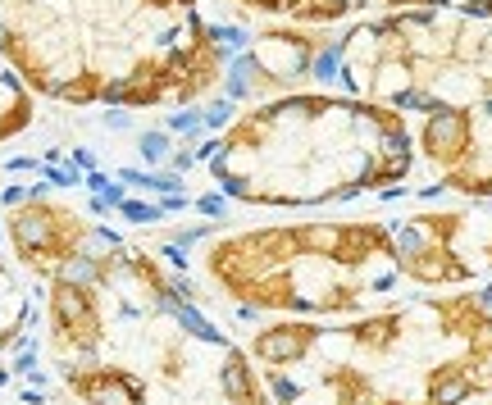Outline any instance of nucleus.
Listing matches in <instances>:
<instances>
[{
    "instance_id": "13",
    "label": "nucleus",
    "mask_w": 492,
    "mask_h": 405,
    "mask_svg": "<svg viewBox=\"0 0 492 405\" xmlns=\"http://www.w3.org/2000/svg\"><path fill=\"white\" fill-rule=\"evenodd\" d=\"M374 9H451V14L492 18V0H374Z\"/></svg>"
},
{
    "instance_id": "5",
    "label": "nucleus",
    "mask_w": 492,
    "mask_h": 405,
    "mask_svg": "<svg viewBox=\"0 0 492 405\" xmlns=\"http://www.w3.org/2000/svg\"><path fill=\"white\" fill-rule=\"evenodd\" d=\"M164 264L233 337L274 319H351L406 296L392 219L379 214L196 228Z\"/></svg>"
},
{
    "instance_id": "16",
    "label": "nucleus",
    "mask_w": 492,
    "mask_h": 405,
    "mask_svg": "<svg viewBox=\"0 0 492 405\" xmlns=\"http://www.w3.org/2000/svg\"><path fill=\"white\" fill-rule=\"evenodd\" d=\"M488 292H492V283H488Z\"/></svg>"
},
{
    "instance_id": "10",
    "label": "nucleus",
    "mask_w": 492,
    "mask_h": 405,
    "mask_svg": "<svg viewBox=\"0 0 492 405\" xmlns=\"http://www.w3.org/2000/svg\"><path fill=\"white\" fill-rule=\"evenodd\" d=\"M237 18H256L265 27H296V32H328L365 18L374 0H224Z\"/></svg>"
},
{
    "instance_id": "7",
    "label": "nucleus",
    "mask_w": 492,
    "mask_h": 405,
    "mask_svg": "<svg viewBox=\"0 0 492 405\" xmlns=\"http://www.w3.org/2000/svg\"><path fill=\"white\" fill-rule=\"evenodd\" d=\"M406 292H460L492 283V205H433L392 219Z\"/></svg>"
},
{
    "instance_id": "8",
    "label": "nucleus",
    "mask_w": 492,
    "mask_h": 405,
    "mask_svg": "<svg viewBox=\"0 0 492 405\" xmlns=\"http://www.w3.org/2000/svg\"><path fill=\"white\" fill-rule=\"evenodd\" d=\"M415 164L433 191L492 205V101L415 119Z\"/></svg>"
},
{
    "instance_id": "14",
    "label": "nucleus",
    "mask_w": 492,
    "mask_h": 405,
    "mask_svg": "<svg viewBox=\"0 0 492 405\" xmlns=\"http://www.w3.org/2000/svg\"><path fill=\"white\" fill-rule=\"evenodd\" d=\"M18 405H64V401H18Z\"/></svg>"
},
{
    "instance_id": "3",
    "label": "nucleus",
    "mask_w": 492,
    "mask_h": 405,
    "mask_svg": "<svg viewBox=\"0 0 492 405\" xmlns=\"http://www.w3.org/2000/svg\"><path fill=\"white\" fill-rule=\"evenodd\" d=\"M0 60L37 101L191 110L233 82L206 0H0Z\"/></svg>"
},
{
    "instance_id": "12",
    "label": "nucleus",
    "mask_w": 492,
    "mask_h": 405,
    "mask_svg": "<svg viewBox=\"0 0 492 405\" xmlns=\"http://www.w3.org/2000/svg\"><path fill=\"white\" fill-rule=\"evenodd\" d=\"M37 119V96L9 73V64L0 60V146L14 141L18 132H27Z\"/></svg>"
},
{
    "instance_id": "6",
    "label": "nucleus",
    "mask_w": 492,
    "mask_h": 405,
    "mask_svg": "<svg viewBox=\"0 0 492 405\" xmlns=\"http://www.w3.org/2000/svg\"><path fill=\"white\" fill-rule=\"evenodd\" d=\"M305 86H333L420 119L492 101V18L451 9H370L310 32Z\"/></svg>"
},
{
    "instance_id": "9",
    "label": "nucleus",
    "mask_w": 492,
    "mask_h": 405,
    "mask_svg": "<svg viewBox=\"0 0 492 405\" xmlns=\"http://www.w3.org/2000/svg\"><path fill=\"white\" fill-rule=\"evenodd\" d=\"M96 233H101V224L92 214H82L69 196H55V191H27L0 214V237H5L9 259L37 287L46 278H55L60 269H69L92 246Z\"/></svg>"
},
{
    "instance_id": "11",
    "label": "nucleus",
    "mask_w": 492,
    "mask_h": 405,
    "mask_svg": "<svg viewBox=\"0 0 492 405\" xmlns=\"http://www.w3.org/2000/svg\"><path fill=\"white\" fill-rule=\"evenodd\" d=\"M37 319V296L32 283L23 278V269L9 259L5 237H0V355H9L27 337V328Z\"/></svg>"
},
{
    "instance_id": "4",
    "label": "nucleus",
    "mask_w": 492,
    "mask_h": 405,
    "mask_svg": "<svg viewBox=\"0 0 492 405\" xmlns=\"http://www.w3.org/2000/svg\"><path fill=\"white\" fill-rule=\"evenodd\" d=\"M206 178L246 210H342L420 178L415 119L333 86L242 101L210 137Z\"/></svg>"
},
{
    "instance_id": "2",
    "label": "nucleus",
    "mask_w": 492,
    "mask_h": 405,
    "mask_svg": "<svg viewBox=\"0 0 492 405\" xmlns=\"http://www.w3.org/2000/svg\"><path fill=\"white\" fill-rule=\"evenodd\" d=\"M274 405H474L492 397V292H406L351 319L242 328Z\"/></svg>"
},
{
    "instance_id": "15",
    "label": "nucleus",
    "mask_w": 492,
    "mask_h": 405,
    "mask_svg": "<svg viewBox=\"0 0 492 405\" xmlns=\"http://www.w3.org/2000/svg\"><path fill=\"white\" fill-rule=\"evenodd\" d=\"M479 405H492V397H484V401H479Z\"/></svg>"
},
{
    "instance_id": "1",
    "label": "nucleus",
    "mask_w": 492,
    "mask_h": 405,
    "mask_svg": "<svg viewBox=\"0 0 492 405\" xmlns=\"http://www.w3.org/2000/svg\"><path fill=\"white\" fill-rule=\"evenodd\" d=\"M42 351L73 405H274L246 346L164 255L101 233L42 283Z\"/></svg>"
}]
</instances>
